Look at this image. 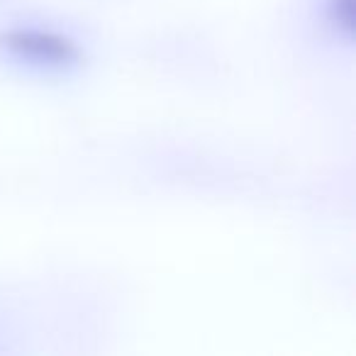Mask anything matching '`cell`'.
Instances as JSON below:
<instances>
[{"mask_svg": "<svg viewBox=\"0 0 356 356\" xmlns=\"http://www.w3.org/2000/svg\"><path fill=\"white\" fill-rule=\"evenodd\" d=\"M3 49L20 64L40 71H66L79 66L81 61V47L71 37L35 27L6 32Z\"/></svg>", "mask_w": 356, "mask_h": 356, "instance_id": "obj_1", "label": "cell"}]
</instances>
